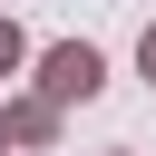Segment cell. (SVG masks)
Segmentation results:
<instances>
[{"instance_id": "obj_5", "label": "cell", "mask_w": 156, "mask_h": 156, "mask_svg": "<svg viewBox=\"0 0 156 156\" xmlns=\"http://www.w3.org/2000/svg\"><path fill=\"white\" fill-rule=\"evenodd\" d=\"M0 156H10V136H0Z\"/></svg>"}, {"instance_id": "obj_3", "label": "cell", "mask_w": 156, "mask_h": 156, "mask_svg": "<svg viewBox=\"0 0 156 156\" xmlns=\"http://www.w3.org/2000/svg\"><path fill=\"white\" fill-rule=\"evenodd\" d=\"M10 68H20V29L0 20V78H10Z\"/></svg>"}, {"instance_id": "obj_2", "label": "cell", "mask_w": 156, "mask_h": 156, "mask_svg": "<svg viewBox=\"0 0 156 156\" xmlns=\"http://www.w3.org/2000/svg\"><path fill=\"white\" fill-rule=\"evenodd\" d=\"M0 136H10V146H49V136H58V107H49V98H10V107H0Z\"/></svg>"}, {"instance_id": "obj_6", "label": "cell", "mask_w": 156, "mask_h": 156, "mask_svg": "<svg viewBox=\"0 0 156 156\" xmlns=\"http://www.w3.org/2000/svg\"><path fill=\"white\" fill-rule=\"evenodd\" d=\"M117 156H127V146H117Z\"/></svg>"}, {"instance_id": "obj_1", "label": "cell", "mask_w": 156, "mask_h": 156, "mask_svg": "<svg viewBox=\"0 0 156 156\" xmlns=\"http://www.w3.org/2000/svg\"><path fill=\"white\" fill-rule=\"evenodd\" d=\"M107 88V58L88 49V39H58V49H39V98L49 107H88Z\"/></svg>"}, {"instance_id": "obj_4", "label": "cell", "mask_w": 156, "mask_h": 156, "mask_svg": "<svg viewBox=\"0 0 156 156\" xmlns=\"http://www.w3.org/2000/svg\"><path fill=\"white\" fill-rule=\"evenodd\" d=\"M136 68H146V78H156V20H146V39H136Z\"/></svg>"}]
</instances>
